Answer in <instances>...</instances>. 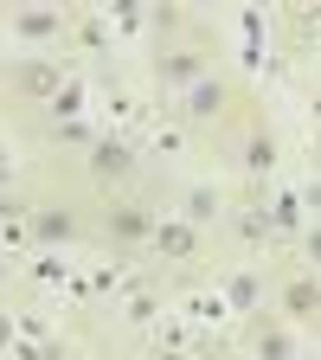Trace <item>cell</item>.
<instances>
[{"label":"cell","instance_id":"cell-4","mask_svg":"<svg viewBox=\"0 0 321 360\" xmlns=\"http://www.w3.org/2000/svg\"><path fill=\"white\" fill-rule=\"evenodd\" d=\"M308 257H321V232H308Z\"/></svg>","mask_w":321,"mask_h":360},{"label":"cell","instance_id":"cell-3","mask_svg":"<svg viewBox=\"0 0 321 360\" xmlns=\"http://www.w3.org/2000/svg\"><path fill=\"white\" fill-rule=\"evenodd\" d=\"M212 110H218V84H212V90H199V97H193V116H212Z\"/></svg>","mask_w":321,"mask_h":360},{"label":"cell","instance_id":"cell-2","mask_svg":"<svg viewBox=\"0 0 321 360\" xmlns=\"http://www.w3.org/2000/svg\"><path fill=\"white\" fill-rule=\"evenodd\" d=\"M122 167H129V155H122L116 142H103V148H97V174H122Z\"/></svg>","mask_w":321,"mask_h":360},{"label":"cell","instance_id":"cell-1","mask_svg":"<svg viewBox=\"0 0 321 360\" xmlns=\"http://www.w3.org/2000/svg\"><path fill=\"white\" fill-rule=\"evenodd\" d=\"M39 238H71V212H39Z\"/></svg>","mask_w":321,"mask_h":360}]
</instances>
